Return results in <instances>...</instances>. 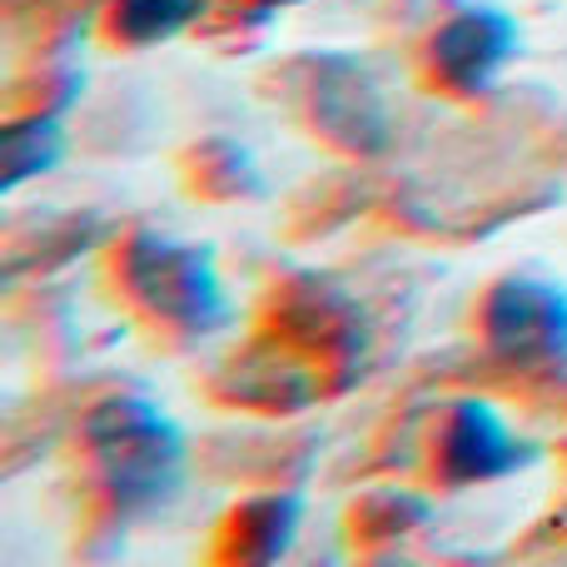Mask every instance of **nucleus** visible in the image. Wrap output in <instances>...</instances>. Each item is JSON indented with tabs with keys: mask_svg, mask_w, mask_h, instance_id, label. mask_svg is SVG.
<instances>
[{
	"mask_svg": "<svg viewBox=\"0 0 567 567\" xmlns=\"http://www.w3.org/2000/svg\"><path fill=\"white\" fill-rule=\"evenodd\" d=\"M313 130L353 155H373L389 140V110L383 95L353 60H323L313 80Z\"/></svg>",
	"mask_w": 567,
	"mask_h": 567,
	"instance_id": "423d86ee",
	"label": "nucleus"
},
{
	"mask_svg": "<svg viewBox=\"0 0 567 567\" xmlns=\"http://www.w3.org/2000/svg\"><path fill=\"white\" fill-rule=\"evenodd\" d=\"M483 343L498 363L548 373L567 363V289L538 275H508L483 293Z\"/></svg>",
	"mask_w": 567,
	"mask_h": 567,
	"instance_id": "7ed1b4c3",
	"label": "nucleus"
},
{
	"mask_svg": "<svg viewBox=\"0 0 567 567\" xmlns=\"http://www.w3.org/2000/svg\"><path fill=\"white\" fill-rule=\"evenodd\" d=\"M523 45L518 20L503 6H458L429 35V75L449 95H488Z\"/></svg>",
	"mask_w": 567,
	"mask_h": 567,
	"instance_id": "20e7f679",
	"label": "nucleus"
},
{
	"mask_svg": "<svg viewBox=\"0 0 567 567\" xmlns=\"http://www.w3.org/2000/svg\"><path fill=\"white\" fill-rule=\"evenodd\" d=\"M65 159V125L60 115H25L10 120L0 135V189L16 195L25 179L50 175Z\"/></svg>",
	"mask_w": 567,
	"mask_h": 567,
	"instance_id": "1a4fd4ad",
	"label": "nucleus"
},
{
	"mask_svg": "<svg viewBox=\"0 0 567 567\" xmlns=\"http://www.w3.org/2000/svg\"><path fill=\"white\" fill-rule=\"evenodd\" d=\"M209 0H110L105 35L125 50H150L185 35L189 25H199Z\"/></svg>",
	"mask_w": 567,
	"mask_h": 567,
	"instance_id": "6e6552de",
	"label": "nucleus"
},
{
	"mask_svg": "<svg viewBox=\"0 0 567 567\" xmlns=\"http://www.w3.org/2000/svg\"><path fill=\"white\" fill-rule=\"evenodd\" d=\"M299 523H303V503L289 498V493L249 498L229 513L219 558H225V567H279L289 558L293 538H299Z\"/></svg>",
	"mask_w": 567,
	"mask_h": 567,
	"instance_id": "0eeeda50",
	"label": "nucleus"
},
{
	"mask_svg": "<svg viewBox=\"0 0 567 567\" xmlns=\"http://www.w3.org/2000/svg\"><path fill=\"white\" fill-rule=\"evenodd\" d=\"M533 458H538V449L518 439L488 399H453L439 419V433H433V468L453 488L513 478Z\"/></svg>",
	"mask_w": 567,
	"mask_h": 567,
	"instance_id": "39448f33",
	"label": "nucleus"
},
{
	"mask_svg": "<svg viewBox=\"0 0 567 567\" xmlns=\"http://www.w3.org/2000/svg\"><path fill=\"white\" fill-rule=\"evenodd\" d=\"M80 443L95 483L115 513H155L185 488L189 443L159 403L110 393L80 423Z\"/></svg>",
	"mask_w": 567,
	"mask_h": 567,
	"instance_id": "f257e3e1",
	"label": "nucleus"
},
{
	"mask_svg": "<svg viewBox=\"0 0 567 567\" xmlns=\"http://www.w3.org/2000/svg\"><path fill=\"white\" fill-rule=\"evenodd\" d=\"M249 6H265V10H279V6H293V0H249Z\"/></svg>",
	"mask_w": 567,
	"mask_h": 567,
	"instance_id": "9d476101",
	"label": "nucleus"
},
{
	"mask_svg": "<svg viewBox=\"0 0 567 567\" xmlns=\"http://www.w3.org/2000/svg\"><path fill=\"white\" fill-rule=\"evenodd\" d=\"M120 284L125 293L179 333H215L229 323V293L215 269V255L205 245L140 229L120 255Z\"/></svg>",
	"mask_w": 567,
	"mask_h": 567,
	"instance_id": "f03ea898",
	"label": "nucleus"
}]
</instances>
